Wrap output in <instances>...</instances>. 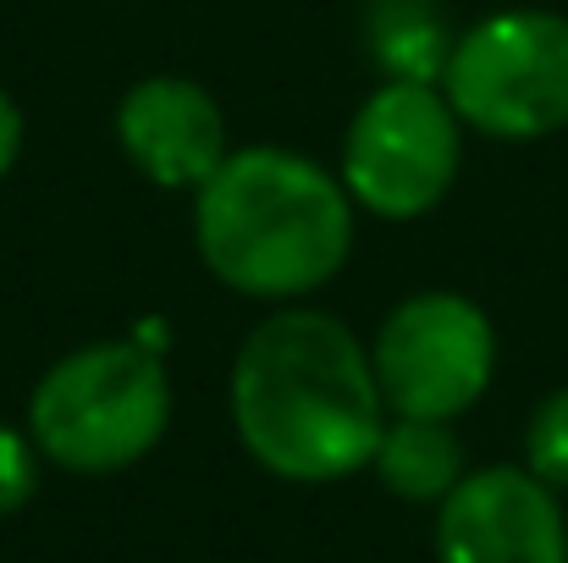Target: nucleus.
I'll use <instances>...</instances> for the list:
<instances>
[{"instance_id":"nucleus-9","label":"nucleus","mask_w":568,"mask_h":563,"mask_svg":"<svg viewBox=\"0 0 568 563\" xmlns=\"http://www.w3.org/2000/svg\"><path fill=\"white\" fill-rule=\"evenodd\" d=\"M371 464H376L381 486L392 497H408V503H442L464 481V448L447 431V420L392 414Z\"/></svg>"},{"instance_id":"nucleus-11","label":"nucleus","mask_w":568,"mask_h":563,"mask_svg":"<svg viewBox=\"0 0 568 563\" xmlns=\"http://www.w3.org/2000/svg\"><path fill=\"white\" fill-rule=\"evenodd\" d=\"M525 470H536L547 486H568V386L536 403L525 431Z\"/></svg>"},{"instance_id":"nucleus-7","label":"nucleus","mask_w":568,"mask_h":563,"mask_svg":"<svg viewBox=\"0 0 568 563\" xmlns=\"http://www.w3.org/2000/svg\"><path fill=\"white\" fill-rule=\"evenodd\" d=\"M436 563H568L558 486L519 464L464 475L436 514Z\"/></svg>"},{"instance_id":"nucleus-6","label":"nucleus","mask_w":568,"mask_h":563,"mask_svg":"<svg viewBox=\"0 0 568 563\" xmlns=\"http://www.w3.org/2000/svg\"><path fill=\"white\" fill-rule=\"evenodd\" d=\"M386 414L453 420L480 403L497 371V332L464 293H414L381 321L371 343Z\"/></svg>"},{"instance_id":"nucleus-1","label":"nucleus","mask_w":568,"mask_h":563,"mask_svg":"<svg viewBox=\"0 0 568 563\" xmlns=\"http://www.w3.org/2000/svg\"><path fill=\"white\" fill-rule=\"evenodd\" d=\"M232 425L276 481H348L386 431L371 349L326 310H271L232 360Z\"/></svg>"},{"instance_id":"nucleus-13","label":"nucleus","mask_w":568,"mask_h":563,"mask_svg":"<svg viewBox=\"0 0 568 563\" xmlns=\"http://www.w3.org/2000/svg\"><path fill=\"white\" fill-rule=\"evenodd\" d=\"M17 150H22V111H17V100L0 89V178L17 167Z\"/></svg>"},{"instance_id":"nucleus-2","label":"nucleus","mask_w":568,"mask_h":563,"mask_svg":"<svg viewBox=\"0 0 568 563\" xmlns=\"http://www.w3.org/2000/svg\"><path fill=\"white\" fill-rule=\"evenodd\" d=\"M193 243L215 282L243 299H304L354 249V193L293 150H232L193 188Z\"/></svg>"},{"instance_id":"nucleus-14","label":"nucleus","mask_w":568,"mask_h":563,"mask_svg":"<svg viewBox=\"0 0 568 563\" xmlns=\"http://www.w3.org/2000/svg\"><path fill=\"white\" fill-rule=\"evenodd\" d=\"M133 338H139L144 349H155V354H166V321H144V326H133Z\"/></svg>"},{"instance_id":"nucleus-3","label":"nucleus","mask_w":568,"mask_h":563,"mask_svg":"<svg viewBox=\"0 0 568 563\" xmlns=\"http://www.w3.org/2000/svg\"><path fill=\"white\" fill-rule=\"evenodd\" d=\"M172 425L166 354L139 338L72 349L39 375L28 403V436L72 475H116L139 464Z\"/></svg>"},{"instance_id":"nucleus-12","label":"nucleus","mask_w":568,"mask_h":563,"mask_svg":"<svg viewBox=\"0 0 568 563\" xmlns=\"http://www.w3.org/2000/svg\"><path fill=\"white\" fill-rule=\"evenodd\" d=\"M39 459H44V453H39L33 436L0 425V520L17 514V509L39 492Z\"/></svg>"},{"instance_id":"nucleus-8","label":"nucleus","mask_w":568,"mask_h":563,"mask_svg":"<svg viewBox=\"0 0 568 563\" xmlns=\"http://www.w3.org/2000/svg\"><path fill=\"white\" fill-rule=\"evenodd\" d=\"M122 155L161 188H199L232 150L221 105L189 78H144L116 105Z\"/></svg>"},{"instance_id":"nucleus-10","label":"nucleus","mask_w":568,"mask_h":563,"mask_svg":"<svg viewBox=\"0 0 568 563\" xmlns=\"http://www.w3.org/2000/svg\"><path fill=\"white\" fill-rule=\"evenodd\" d=\"M371 50L386 78L442 83L453 39H447L436 0H376L371 6Z\"/></svg>"},{"instance_id":"nucleus-4","label":"nucleus","mask_w":568,"mask_h":563,"mask_svg":"<svg viewBox=\"0 0 568 563\" xmlns=\"http://www.w3.org/2000/svg\"><path fill=\"white\" fill-rule=\"evenodd\" d=\"M442 94L458 122L530 144L568 128V17L558 11H497L453 39Z\"/></svg>"},{"instance_id":"nucleus-5","label":"nucleus","mask_w":568,"mask_h":563,"mask_svg":"<svg viewBox=\"0 0 568 563\" xmlns=\"http://www.w3.org/2000/svg\"><path fill=\"white\" fill-rule=\"evenodd\" d=\"M464 122L436 83L386 78L343 139V188L381 221H414L458 178Z\"/></svg>"}]
</instances>
